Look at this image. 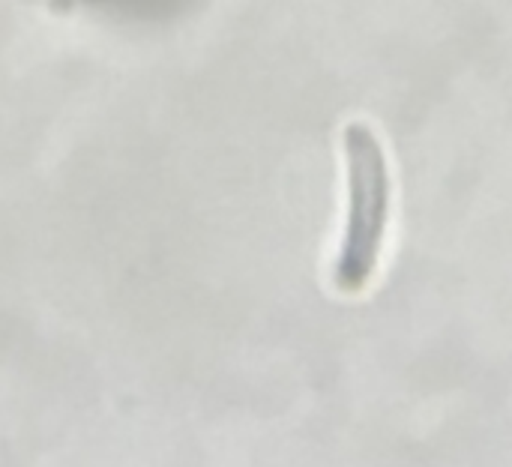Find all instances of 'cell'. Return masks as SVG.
Listing matches in <instances>:
<instances>
[{
	"instance_id": "obj_1",
	"label": "cell",
	"mask_w": 512,
	"mask_h": 467,
	"mask_svg": "<svg viewBox=\"0 0 512 467\" xmlns=\"http://www.w3.org/2000/svg\"><path fill=\"white\" fill-rule=\"evenodd\" d=\"M342 150L348 213L333 261V288L339 294H360L369 288L381 264L390 225L393 180L384 144L369 123H348L342 129Z\"/></svg>"
}]
</instances>
